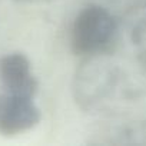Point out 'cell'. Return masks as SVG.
<instances>
[{
	"instance_id": "cell-1",
	"label": "cell",
	"mask_w": 146,
	"mask_h": 146,
	"mask_svg": "<svg viewBox=\"0 0 146 146\" xmlns=\"http://www.w3.org/2000/svg\"><path fill=\"white\" fill-rule=\"evenodd\" d=\"M72 93L90 113L116 112L146 98V2L122 10L108 46L80 59Z\"/></svg>"
},
{
	"instance_id": "cell-2",
	"label": "cell",
	"mask_w": 146,
	"mask_h": 146,
	"mask_svg": "<svg viewBox=\"0 0 146 146\" xmlns=\"http://www.w3.org/2000/svg\"><path fill=\"white\" fill-rule=\"evenodd\" d=\"M117 27L112 9L89 2L75 17L70 30V46L76 56L86 57L105 49Z\"/></svg>"
},
{
	"instance_id": "cell-3",
	"label": "cell",
	"mask_w": 146,
	"mask_h": 146,
	"mask_svg": "<svg viewBox=\"0 0 146 146\" xmlns=\"http://www.w3.org/2000/svg\"><path fill=\"white\" fill-rule=\"evenodd\" d=\"M42 113L35 96L0 92V135L17 136L39 125Z\"/></svg>"
},
{
	"instance_id": "cell-4",
	"label": "cell",
	"mask_w": 146,
	"mask_h": 146,
	"mask_svg": "<svg viewBox=\"0 0 146 146\" xmlns=\"http://www.w3.org/2000/svg\"><path fill=\"white\" fill-rule=\"evenodd\" d=\"M0 86L5 92L36 98L39 82L25 53L10 52L0 56Z\"/></svg>"
},
{
	"instance_id": "cell-5",
	"label": "cell",
	"mask_w": 146,
	"mask_h": 146,
	"mask_svg": "<svg viewBox=\"0 0 146 146\" xmlns=\"http://www.w3.org/2000/svg\"><path fill=\"white\" fill-rule=\"evenodd\" d=\"M95 145H146V119L127 120L115 123L102 129L95 140Z\"/></svg>"
},
{
	"instance_id": "cell-6",
	"label": "cell",
	"mask_w": 146,
	"mask_h": 146,
	"mask_svg": "<svg viewBox=\"0 0 146 146\" xmlns=\"http://www.w3.org/2000/svg\"><path fill=\"white\" fill-rule=\"evenodd\" d=\"M89 2H93V3H99V5H103L109 9H120V10H125L130 6H135L137 3H142V2H146V0H89Z\"/></svg>"
},
{
	"instance_id": "cell-7",
	"label": "cell",
	"mask_w": 146,
	"mask_h": 146,
	"mask_svg": "<svg viewBox=\"0 0 146 146\" xmlns=\"http://www.w3.org/2000/svg\"><path fill=\"white\" fill-rule=\"evenodd\" d=\"M15 2H20V3H35V2H47V0H15Z\"/></svg>"
}]
</instances>
